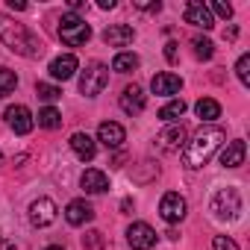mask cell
<instances>
[{
  "label": "cell",
  "instance_id": "cell-1",
  "mask_svg": "<svg viewBox=\"0 0 250 250\" xmlns=\"http://www.w3.org/2000/svg\"><path fill=\"white\" fill-rule=\"evenodd\" d=\"M0 42H3L12 53L24 56V59H39L44 53V44L39 42V36L27 24H18L3 12H0Z\"/></svg>",
  "mask_w": 250,
  "mask_h": 250
},
{
  "label": "cell",
  "instance_id": "cell-2",
  "mask_svg": "<svg viewBox=\"0 0 250 250\" xmlns=\"http://www.w3.org/2000/svg\"><path fill=\"white\" fill-rule=\"evenodd\" d=\"M224 139H227V133L221 130V127H200L188 142H186V147H183V165L186 168H203L209 159H212V153L224 145Z\"/></svg>",
  "mask_w": 250,
  "mask_h": 250
},
{
  "label": "cell",
  "instance_id": "cell-3",
  "mask_svg": "<svg viewBox=\"0 0 250 250\" xmlns=\"http://www.w3.org/2000/svg\"><path fill=\"white\" fill-rule=\"evenodd\" d=\"M59 39H62L68 47H80V44H85V42L91 39V27L85 24V18L68 12V15H62V21H59Z\"/></svg>",
  "mask_w": 250,
  "mask_h": 250
},
{
  "label": "cell",
  "instance_id": "cell-4",
  "mask_svg": "<svg viewBox=\"0 0 250 250\" xmlns=\"http://www.w3.org/2000/svg\"><path fill=\"white\" fill-rule=\"evenodd\" d=\"M212 212L221 221H235L241 215V194H238V188H218L212 194Z\"/></svg>",
  "mask_w": 250,
  "mask_h": 250
},
{
  "label": "cell",
  "instance_id": "cell-5",
  "mask_svg": "<svg viewBox=\"0 0 250 250\" xmlns=\"http://www.w3.org/2000/svg\"><path fill=\"white\" fill-rule=\"evenodd\" d=\"M109 85V68L103 62H91L83 74H80V91L85 97H97L103 88Z\"/></svg>",
  "mask_w": 250,
  "mask_h": 250
},
{
  "label": "cell",
  "instance_id": "cell-6",
  "mask_svg": "<svg viewBox=\"0 0 250 250\" xmlns=\"http://www.w3.org/2000/svg\"><path fill=\"white\" fill-rule=\"evenodd\" d=\"M186 142H188V136H186V127H183V124H171V127H165V130L156 136V147H159L162 153H180V150L186 147Z\"/></svg>",
  "mask_w": 250,
  "mask_h": 250
},
{
  "label": "cell",
  "instance_id": "cell-7",
  "mask_svg": "<svg viewBox=\"0 0 250 250\" xmlns=\"http://www.w3.org/2000/svg\"><path fill=\"white\" fill-rule=\"evenodd\" d=\"M186 212H188V203H186V197L177 194V191H168V194L159 200V215H162V221H168V224H180V221L186 218Z\"/></svg>",
  "mask_w": 250,
  "mask_h": 250
},
{
  "label": "cell",
  "instance_id": "cell-8",
  "mask_svg": "<svg viewBox=\"0 0 250 250\" xmlns=\"http://www.w3.org/2000/svg\"><path fill=\"white\" fill-rule=\"evenodd\" d=\"M127 241H130L133 250H150L156 244V229L150 224H145V221H136L127 229Z\"/></svg>",
  "mask_w": 250,
  "mask_h": 250
},
{
  "label": "cell",
  "instance_id": "cell-9",
  "mask_svg": "<svg viewBox=\"0 0 250 250\" xmlns=\"http://www.w3.org/2000/svg\"><path fill=\"white\" fill-rule=\"evenodd\" d=\"M56 203L50 200V197H39V200H33L30 203V224L33 227H50L53 221H56Z\"/></svg>",
  "mask_w": 250,
  "mask_h": 250
},
{
  "label": "cell",
  "instance_id": "cell-10",
  "mask_svg": "<svg viewBox=\"0 0 250 250\" xmlns=\"http://www.w3.org/2000/svg\"><path fill=\"white\" fill-rule=\"evenodd\" d=\"M6 124L18 133V136H30L33 127H36V118L27 106H9L6 109Z\"/></svg>",
  "mask_w": 250,
  "mask_h": 250
},
{
  "label": "cell",
  "instance_id": "cell-11",
  "mask_svg": "<svg viewBox=\"0 0 250 250\" xmlns=\"http://www.w3.org/2000/svg\"><path fill=\"white\" fill-rule=\"evenodd\" d=\"M97 142L103 147H109V150H118L124 142H127V130H124L121 124H115V121H103L97 127Z\"/></svg>",
  "mask_w": 250,
  "mask_h": 250
},
{
  "label": "cell",
  "instance_id": "cell-12",
  "mask_svg": "<svg viewBox=\"0 0 250 250\" xmlns=\"http://www.w3.org/2000/svg\"><path fill=\"white\" fill-rule=\"evenodd\" d=\"M186 24H191V27H200V30H212L215 27V18H212V12H209V6L206 3H200V0H191V3L186 6Z\"/></svg>",
  "mask_w": 250,
  "mask_h": 250
},
{
  "label": "cell",
  "instance_id": "cell-13",
  "mask_svg": "<svg viewBox=\"0 0 250 250\" xmlns=\"http://www.w3.org/2000/svg\"><path fill=\"white\" fill-rule=\"evenodd\" d=\"M133 39H136V30H133L130 24H109V27L103 30V42H106L109 47H127Z\"/></svg>",
  "mask_w": 250,
  "mask_h": 250
},
{
  "label": "cell",
  "instance_id": "cell-14",
  "mask_svg": "<svg viewBox=\"0 0 250 250\" xmlns=\"http://www.w3.org/2000/svg\"><path fill=\"white\" fill-rule=\"evenodd\" d=\"M150 88H153V94L171 97V94H180V88H183V80H180L177 74H171V71H162V74H156V77H153Z\"/></svg>",
  "mask_w": 250,
  "mask_h": 250
},
{
  "label": "cell",
  "instance_id": "cell-15",
  "mask_svg": "<svg viewBox=\"0 0 250 250\" xmlns=\"http://www.w3.org/2000/svg\"><path fill=\"white\" fill-rule=\"evenodd\" d=\"M80 186H83L85 194H103L109 188V177L103 171H97V168H85L83 177H80Z\"/></svg>",
  "mask_w": 250,
  "mask_h": 250
},
{
  "label": "cell",
  "instance_id": "cell-16",
  "mask_svg": "<svg viewBox=\"0 0 250 250\" xmlns=\"http://www.w3.org/2000/svg\"><path fill=\"white\" fill-rule=\"evenodd\" d=\"M47 71H50L53 80H62V83L71 80V77L77 74V56H74V53H62V56H56V59L50 62Z\"/></svg>",
  "mask_w": 250,
  "mask_h": 250
},
{
  "label": "cell",
  "instance_id": "cell-17",
  "mask_svg": "<svg viewBox=\"0 0 250 250\" xmlns=\"http://www.w3.org/2000/svg\"><path fill=\"white\" fill-rule=\"evenodd\" d=\"M94 218V209L85 203V200H71L68 206H65V221L71 224V227H83V224H88Z\"/></svg>",
  "mask_w": 250,
  "mask_h": 250
},
{
  "label": "cell",
  "instance_id": "cell-18",
  "mask_svg": "<svg viewBox=\"0 0 250 250\" xmlns=\"http://www.w3.org/2000/svg\"><path fill=\"white\" fill-rule=\"evenodd\" d=\"M121 109L127 112V115H139L142 109H145V91H142V85H127L124 88V94H121Z\"/></svg>",
  "mask_w": 250,
  "mask_h": 250
},
{
  "label": "cell",
  "instance_id": "cell-19",
  "mask_svg": "<svg viewBox=\"0 0 250 250\" xmlns=\"http://www.w3.org/2000/svg\"><path fill=\"white\" fill-rule=\"evenodd\" d=\"M68 145H71V150H74L83 162H91L94 153H97V145H94V139H91L88 133H74Z\"/></svg>",
  "mask_w": 250,
  "mask_h": 250
},
{
  "label": "cell",
  "instance_id": "cell-20",
  "mask_svg": "<svg viewBox=\"0 0 250 250\" xmlns=\"http://www.w3.org/2000/svg\"><path fill=\"white\" fill-rule=\"evenodd\" d=\"M244 156H247V145H244L241 139H235V142H229V145L224 147L221 165H224V168H238V165H244Z\"/></svg>",
  "mask_w": 250,
  "mask_h": 250
},
{
  "label": "cell",
  "instance_id": "cell-21",
  "mask_svg": "<svg viewBox=\"0 0 250 250\" xmlns=\"http://www.w3.org/2000/svg\"><path fill=\"white\" fill-rule=\"evenodd\" d=\"M194 112H197L200 121H215V118H221V103L215 97H200L194 103Z\"/></svg>",
  "mask_w": 250,
  "mask_h": 250
},
{
  "label": "cell",
  "instance_id": "cell-22",
  "mask_svg": "<svg viewBox=\"0 0 250 250\" xmlns=\"http://www.w3.org/2000/svg\"><path fill=\"white\" fill-rule=\"evenodd\" d=\"M130 177H133V183L147 186L150 180H156V177H159V165H156V162H139V165L130 171Z\"/></svg>",
  "mask_w": 250,
  "mask_h": 250
},
{
  "label": "cell",
  "instance_id": "cell-23",
  "mask_svg": "<svg viewBox=\"0 0 250 250\" xmlns=\"http://www.w3.org/2000/svg\"><path fill=\"white\" fill-rule=\"evenodd\" d=\"M186 109H188V106H186V100H180V97H177V100H171V103H165V106L159 109V118H162L165 124H177V121L186 115Z\"/></svg>",
  "mask_w": 250,
  "mask_h": 250
},
{
  "label": "cell",
  "instance_id": "cell-24",
  "mask_svg": "<svg viewBox=\"0 0 250 250\" xmlns=\"http://www.w3.org/2000/svg\"><path fill=\"white\" fill-rule=\"evenodd\" d=\"M142 65V59L136 56V53H118L115 59H112V71L115 74H130V71H136Z\"/></svg>",
  "mask_w": 250,
  "mask_h": 250
},
{
  "label": "cell",
  "instance_id": "cell-25",
  "mask_svg": "<svg viewBox=\"0 0 250 250\" xmlns=\"http://www.w3.org/2000/svg\"><path fill=\"white\" fill-rule=\"evenodd\" d=\"M62 124V115H59V109H53V106H44L42 112H39V127L42 130H56Z\"/></svg>",
  "mask_w": 250,
  "mask_h": 250
},
{
  "label": "cell",
  "instance_id": "cell-26",
  "mask_svg": "<svg viewBox=\"0 0 250 250\" xmlns=\"http://www.w3.org/2000/svg\"><path fill=\"white\" fill-rule=\"evenodd\" d=\"M18 85V74L9 68H0V97H9Z\"/></svg>",
  "mask_w": 250,
  "mask_h": 250
},
{
  "label": "cell",
  "instance_id": "cell-27",
  "mask_svg": "<svg viewBox=\"0 0 250 250\" xmlns=\"http://www.w3.org/2000/svg\"><path fill=\"white\" fill-rule=\"evenodd\" d=\"M83 247H85V250H106V235H103L100 229H88V232L83 235Z\"/></svg>",
  "mask_w": 250,
  "mask_h": 250
},
{
  "label": "cell",
  "instance_id": "cell-28",
  "mask_svg": "<svg viewBox=\"0 0 250 250\" xmlns=\"http://www.w3.org/2000/svg\"><path fill=\"white\" fill-rule=\"evenodd\" d=\"M191 47H194V56L197 59H212V53H215V44L209 39H200V36L191 42Z\"/></svg>",
  "mask_w": 250,
  "mask_h": 250
},
{
  "label": "cell",
  "instance_id": "cell-29",
  "mask_svg": "<svg viewBox=\"0 0 250 250\" xmlns=\"http://www.w3.org/2000/svg\"><path fill=\"white\" fill-rule=\"evenodd\" d=\"M36 94H39L42 100L53 103V100H59V97H62V88H59V85H50V83H39V85H36Z\"/></svg>",
  "mask_w": 250,
  "mask_h": 250
},
{
  "label": "cell",
  "instance_id": "cell-30",
  "mask_svg": "<svg viewBox=\"0 0 250 250\" xmlns=\"http://www.w3.org/2000/svg\"><path fill=\"white\" fill-rule=\"evenodd\" d=\"M235 74L241 80V85H250V53H241L235 62Z\"/></svg>",
  "mask_w": 250,
  "mask_h": 250
},
{
  "label": "cell",
  "instance_id": "cell-31",
  "mask_svg": "<svg viewBox=\"0 0 250 250\" xmlns=\"http://www.w3.org/2000/svg\"><path fill=\"white\" fill-rule=\"evenodd\" d=\"M212 250H238V244H235L229 235H215V241H212Z\"/></svg>",
  "mask_w": 250,
  "mask_h": 250
},
{
  "label": "cell",
  "instance_id": "cell-32",
  "mask_svg": "<svg viewBox=\"0 0 250 250\" xmlns=\"http://www.w3.org/2000/svg\"><path fill=\"white\" fill-rule=\"evenodd\" d=\"M136 9H142V12H159L162 3H159V0H136Z\"/></svg>",
  "mask_w": 250,
  "mask_h": 250
},
{
  "label": "cell",
  "instance_id": "cell-33",
  "mask_svg": "<svg viewBox=\"0 0 250 250\" xmlns=\"http://www.w3.org/2000/svg\"><path fill=\"white\" fill-rule=\"evenodd\" d=\"M209 12H215L218 18H232V6H229V3H212Z\"/></svg>",
  "mask_w": 250,
  "mask_h": 250
},
{
  "label": "cell",
  "instance_id": "cell-34",
  "mask_svg": "<svg viewBox=\"0 0 250 250\" xmlns=\"http://www.w3.org/2000/svg\"><path fill=\"white\" fill-rule=\"evenodd\" d=\"M177 47H180L177 42H168V44H165V59H168V62H177Z\"/></svg>",
  "mask_w": 250,
  "mask_h": 250
},
{
  "label": "cell",
  "instance_id": "cell-35",
  "mask_svg": "<svg viewBox=\"0 0 250 250\" xmlns=\"http://www.w3.org/2000/svg\"><path fill=\"white\" fill-rule=\"evenodd\" d=\"M6 6H9L12 12H27V9H30L27 3H21V0H6Z\"/></svg>",
  "mask_w": 250,
  "mask_h": 250
},
{
  "label": "cell",
  "instance_id": "cell-36",
  "mask_svg": "<svg viewBox=\"0 0 250 250\" xmlns=\"http://www.w3.org/2000/svg\"><path fill=\"white\" fill-rule=\"evenodd\" d=\"M115 6H118L115 0H97V9H103V12H106V9H115Z\"/></svg>",
  "mask_w": 250,
  "mask_h": 250
},
{
  "label": "cell",
  "instance_id": "cell-37",
  "mask_svg": "<svg viewBox=\"0 0 250 250\" xmlns=\"http://www.w3.org/2000/svg\"><path fill=\"white\" fill-rule=\"evenodd\" d=\"M68 6H71V12L77 15L80 9H85V0H71V3H68Z\"/></svg>",
  "mask_w": 250,
  "mask_h": 250
},
{
  "label": "cell",
  "instance_id": "cell-38",
  "mask_svg": "<svg viewBox=\"0 0 250 250\" xmlns=\"http://www.w3.org/2000/svg\"><path fill=\"white\" fill-rule=\"evenodd\" d=\"M235 36H238V30H235V27H229V30H224V39H227V42H235Z\"/></svg>",
  "mask_w": 250,
  "mask_h": 250
},
{
  "label": "cell",
  "instance_id": "cell-39",
  "mask_svg": "<svg viewBox=\"0 0 250 250\" xmlns=\"http://www.w3.org/2000/svg\"><path fill=\"white\" fill-rule=\"evenodd\" d=\"M121 209H124V212H130V209H133V200H130V197H127V200H121Z\"/></svg>",
  "mask_w": 250,
  "mask_h": 250
},
{
  "label": "cell",
  "instance_id": "cell-40",
  "mask_svg": "<svg viewBox=\"0 0 250 250\" xmlns=\"http://www.w3.org/2000/svg\"><path fill=\"white\" fill-rule=\"evenodd\" d=\"M0 250H15V244L12 241H0Z\"/></svg>",
  "mask_w": 250,
  "mask_h": 250
},
{
  "label": "cell",
  "instance_id": "cell-41",
  "mask_svg": "<svg viewBox=\"0 0 250 250\" xmlns=\"http://www.w3.org/2000/svg\"><path fill=\"white\" fill-rule=\"evenodd\" d=\"M44 250H65V247H56V244H50V247H44Z\"/></svg>",
  "mask_w": 250,
  "mask_h": 250
},
{
  "label": "cell",
  "instance_id": "cell-42",
  "mask_svg": "<svg viewBox=\"0 0 250 250\" xmlns=\"http://www.w3.org/2000/svg\"><path fill=\"white\" fill-rule=\"evenodd\" d=\"M0 165H3V153H0Z\"/></svg>",
  "mask_w": 250,
  "mask_h": 250
}]
</instances>
